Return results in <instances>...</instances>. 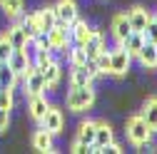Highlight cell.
Listing matches in <instances>:
<instances>
[{
    "mask_svg": "<svg viewBox=\"0 0 157 154\" xmlns=\"http://www.w3.org/2000/svg\"><path fill=\"white\" fill-rule=\"evenodd\" d=\"M105 47H107V45H105V37H102V32L92 28V32H90V37H87V42L82 45V50L87 52V60H92V57H95L97 52H102Z\"/></svg>",
    "mask_w": 157,
    "mask_h": 154,
    "instance_id": "15",
    "label": "cell"
},
{
    "mask_svg": "<svg viewBox=\"0 0 157 154\" xmlns=\"http://www.w3.org/2000/svg\"><path fill=\"white\" fill-rule=\"evenodd\" d=\"M155 15H157V13H155Z\"/></svg>",
    "mask_w": 157,
    "mask_h": 154,
    "instance_id": "36",
    "label": "cell"
},
{
    "mask_svg": "<svg viewBox=\"0 0 157 154\" xmlns=\"http://www.w3.org/2000/svg\"><path fill=\"white\" fill-rule=\"evenodd\" d=\"M95 127H97V122H80V127H77V142H82V144H92L95 142Z\"/></svg>",
    "mask_w": 157,
    "mask_h": 154,
    "instance_id": "24",
    "label": "cell"
},
{
    "mask_svg": "<svg viewBox=\"0 0 157 154\" xmlns=\"http://www.w3.org/2000/svg\"><path fill=\"white\" fill-rule=\"evenodd\" d=\"M155 67H157V65H155Z\"/></svg>",
    "mask_w": 157,
    "mask_h": 154,
    "instance_id": "35",
    "label": "cell"
},
{
    "mask_svg": "<svg viewBox=\"0 0 157 154\" xmlns=\"http://www.w3.org/2000/svg\"><path fill=\"white\" fill-rule=\"evenodd\" d=\"M10 52H13V45L8 42V37H5V35H0V62H8Z\"/></svg>",
    "mask_w": 157,
    "mask_h": 154,
    "instance_id": "31",
    "label": "cell"
},
{
    "mask_svg": "<svg viewBox=\"0 0 157 154\" xmlns=\"http://www.w3.org/2000/svg\"><path fill=\"white\" fill-rule=\"evenodd\" d=\"M33 40H35V45L40 47V50H52V45H50V37H48V32H45V30H40V32H37V35L33 37Z\"/></svg>",
    "mask_w": 157,
    "mask_h": 154,
    "instance_id": "32",
    "label": "cell"
},
{
    "mask_svg": "<svg viewBox=\"0 0 157 154\" xmlns=\"http://www.w3.org/2000/svg\"><path fill=\"white\" fill-rule=\"evenodd\" d=\"M125 134H127V139H130L135 147H140L142 142L152 139L155 132L147 127V122L140 117V114H132V117H127V122H125Z\"/></svg>",
    "mask_w": 157,
    "mask_h": 154,
    "instance_id": "2",
    "label": "cell"
},
{
    "mask_svg": "<svg viewBox=\"0 0 157 154\" xmlns=\"http://www.w3.org/2000/svg\"><path fill=\"white\" fill-rule=\"evenodd\" d=\"M130 62H132V57H130V52H127L122 45H117L115 50H110V75H112V77L127 75Z\"/></svg>",
    "mask_w": 157,
    "mask_h": 154,
    "instance_id": "3",
    "label": "cell"
},
{
    "mask_svg": "<svg viewBox=\"0 0 157 154\" xmlns=\"http://www.w3.org/2000/svg\"><path fill=\"white\" fill-rule=\"evenodd\" d=\"M17 82H20V77L13 72V67H10L8 62H0V90H3V87L15 90V87H17Z\"/></svg>",
    "mask_w": 157,
    "mask_h": 154,
    "instance_id": "23",
    "label": "cell"
},
{
    "mask_svg": "<svg viewBox=\"0 0 157 154\" xmlns=\"http://www.w3.org/2000/svg\"><path fill=\"white\" fill-rule=\"evenodd\" d=\"M40 127H45L50 134H60L65 129V114H63V109L55 107V105H50L48 112L43 114V119H40Z\"/></svg>",
    "mask_w": 157,
    "mask_h": 154,
    "instance_id": "4",
    "label": "cell"
},
{
    "mask_svg": "<svg viewBox=\"0 0 157 154\" xmlns=\"http://www.w3.org/2000/svg\"><path fill=\"white\" fill-rule=\"evenodd\" d=\"M90 32H92V28L87 25V20H82L80 15L75 17V20L70 23V45H85L87 42V37H90Z\"/></svg>",
    "mask_w": 157,
    "mask_h": 154,
    "instance_id": "8",
    "label": "cell"
},
{
    "mask_svg": "<svg viewBox=\"0 0 157 154\" xmlns=\"http://www.w3.org/2000/svg\"><path fill=\"white\" fill-rule=\"evenodd\" d=\"M3 35L8 37V42L13 45V50H23V47H25V42H28V35H25V30H23V25H20V23H13Z\"/></svg>",
    "mask_w": 157,
    "mask_h": 154,
    "instance_id": "14",
    "label": "cell"
},
{
    "mask_svg": "<svg viewBox=\"0 0 157 154\" xmlns=\"http://www.w3.org/2000/svg\"><path fill=\"white\" fill-rule=\"evenodd\" d=\"M70 67H72V72H70V87H82V85L95 82L85 65H70Z\"/></svg>",
    "mask_w": 157,
    "mask_h": 154,
    "instance_id": "20",
    "label": "cell"
},
{
    "mask_svg": "<svg viewBox=\"0 0 157 154\" xmlns=\"http://www.w3.org/2000/svg\"><path fill=\"white\" fill-rule=\"evenodd\" d=\"M20 25H23V30H25V35H28V40H33V37L40 32V17H37V10L23 15V17H20Z\"/></svg>",
    "mask_w": 157,
    "mask_h": 154,
    "instance_id": "21",
    "label": "cell"
},
{
    "mask_svg": "<svg viewBox=\"0 0 157 154\" xmlns=\"http://www.w3.org/2000/svg\"><path fill=\"white\" fill-rule=\"evenodd\" d=\"M48 37H50L52 52H57V50H67V47H70V25H65V23H55V28L48 30Z\"/></svg>",
    "mask_w": 157,
    "mask_h": 154,
    "instance_id": "5",
    "label": "cell"
},
{
    "mask_svg": "<svg viewBox=\"0 0 157 154\" xmlns=\"http://www.w3.org/2000/svg\"><path fill=\"white\" fill-rule=\"evenodd\" d=\"M137 60H140L142 67L155 70V65H157V45L155 42H145L140 47V52H137Z\"/></svg>",
    "mask_w": 157,
    "mask_h": 154,
    "instance_id": "16",
    "label": "cell"
},
{
    "mask_svg": "<svg viewBox=\"0 0 157 154\" xmlns=\"http://www.w3.org/2000/svg\"><path fill=\"white\" fill-rule=\"evenodd\" d=\"M70 152H75V154H85V152H90V144H82V142H72L70 144Z\"/></svg>",
    "mask_w": 157,
    "mask_h": 154,
    "instance_id": "34",
    "label": "cell"
},
{
    "mask_svg": "<svg viewBox=\"0 0 157 154\" xmlns=\"http://www.w3.org/2000/svg\"><path fill=\"white\" fill-rule=\"evenodd\" d=\"M120 45H122V47H125V50L130 52V57H137L140 47L145 45V35H142V32H135V30H132V32H130V35L125 37V40H122Z\"/></svg>",
    "mask_w": 157,
    "mask_h": 154,
    "instance_id": "22",
    "label": "cell"
},
{
    "mask_svg": "<svg viewBox=\"0 0 157 154\" xmlns=\"http://www.w3.org/2000/svg\"><path fill=\"white\" fill-rule=\"evenodd\" d=\"M95 100H97V92H95V87L90 82V85H82V87H70L67 97H65V105H67L70 112H87L95 105Z\"/></svg>",
    "mask_w": 157,
    "mask_h": 154,
    "instance_id": "1",
    "label": "cell"
},
{
    "mask_svg": "<svg viewBox=\"0 0 157 154\" xmlns=\"http://www.w3.org/2000/svg\"><path fill=\"white\" fill-rule=\"evenodd\" d=\"M20 82H23V92H25V97L28 94H40V92H48V85L43 80V75L37 67H33L25 77H20Z\"/></svg>",
    "mask_w": 157,
    "mask_h": 154,
    "instance_id": "6",
    "label": "cell"
},
{
    "mask_svg": "<svg viewBox=\"0 0 157 154\" xmlns=\"http://www.w3.org/2000/svg\"><path fill=\"white\" fill-rule=\"evenodd\" d=\"M0 107L8 109V112L15 107V97H13V90H10V87H3V90H0Z\"/></svg>",
    "mask_w": 157,
    "mask_h": 154,
    "instance_id": "30",
    "label": "cell"
},
{
    "mask_svg": "<svg viewBox=\"0 0 157 154\" xmlns=\"http://www.w3.org/2000/svg\"><path fill=\"white\" fill-rule=\"evenodd\" d=\"M50 102H48V94L40 92V94H28V114H30V119L35 122H40L43 119V114L48 112Z\"/></svg>",
    "mask_w": 157,
    "mask_h": 154,
    "instance_id": "9",
    "label": "cell"
},
{
    "mask_svg": "<svg viewBox=\"0 0 157 154\" xmlns=\"http://www.w3.org/2000/svg\"><path fill=\"white\" fill-rule=\"evenodd\" d=\"M110 142H115L112 127H110L107 122H97V127H95V142H92V144H97V147H100V152H102V147H107Z\"/></svg>",
    "mask_w": 157,
    "mask_h": 154,
    "instance_id": "19",
    "label": "cell"
},
{
    "mask_svg": "<svg viewBox=\"0 0 157 154\" xmlns=\"http://www.w3.org/2000/svg\"><path fill=\"white\" fill-rule=\"evenodd\" d=\"M125 15H127V23H130V28H132L135 32H142L152 13H150L147 8H142V5H135V8H130Z\"/></svg>",
    "mask_w": 157,
    "mask_h": 154,
    "instance_id": "12",
    "label": "cell"
},
{
    "mask_svg": "<svg viewBox=\"0 0 157 154\" xmlns=\"http://www.w3.org/2000/svg\"><path fill=\"white\" fill-rule=\"evenodd\" d=\"M8 127H10V112L0 107V134H3Z\"/></svg>",
    "mask_w": 157,
    "mask_h": 154,
    "instance_id": "33",
    "label": "cell"
},
{
    "mask_svg": "<svg viewBox=\"0 0 157 154\" xmlns=\"http://www.w3.org/2000/svg\"><path fill=\"white\" fill-rule=\"evenodd\" d=\"M67 60H70V65H85L87 62V52L80 45H70L67 47Z\"/></svg>",
    "mask_w": 157,
    "mask_h": 154,
    "instance_id": "28",
    "label": "cell"
},
{
    "mask_svg": "<svg viewBox=\"0 0 157 154\" xmlns=\"http://www.w3.org/2000/svg\"><path fill=\"white\" fill-rule=\"evenodd\" d=\"M52 137H55V134H50L45 127H40V129L33 134V149H37V152H52L55 149Z\"/></svg>",
    "mask_w": 157,
    "mask_h": 154,
    "instance_id": "17",
    "label": "cell"
},
{
    "mask_svg": "<svg viewBox=\"0 0 157 154\" xmlns=\"http://www.w3.org/2000/svg\"><path fill=\"white\" fill-rule=\"evenodd\" d=\"M92 62H95V67H97L100 75H110V50L105 47L102 52H97V55L92 57Z\"/></svg>",
    "mask_w": 157,
    "mask_h": 154,
    "instance_id": "27",
    "label": "cell"
},
{
    "mask_svg": "<svg viewBox=\"0 0 157 154\" xmlns=\"http://www.w3.org/2000/svg\"><path fill=\"white\" fill-rule=\"evenodd\" d=\"M140 117L147 122V127H150L152 132H157V97H147V100H145Z\"/></svg>",
    "mask_w": 157,
    "mask_h": 154,
    "instance_id": "18",
    "label": "cell"
},
{
    "mask_svg": "<svg viewBox=\"0 0 157 154\" xmlns=\"http://www.w3.org/2000/svg\"><path fill=\"white\" fill-rule=\"evenodd\" d=\"M0 8L8 17H20L23 8H25V0H0Z\"/></svg>",
    "mask_w": 157,
    "mask_h": 154,
    "instance_id": "26",
    "label": "cell"
},
{
    "mask_svg": "<svg viewBox=\"0 0 157 154\" xmlns=\"http://www.w3.org/2000/svg\"><path fill=\"white\" fill-rule=\"evenodd\" d=\"M8 65L13 67V72L17 77H25L30 70H33V60H30V55L25 50H13L10 57H8Z\"/></svg>",
    "mask_w": 157,
    "mask_h": 154,
    "instance_id": "7",
    "label": "cell"
},
{
    "mask_svg": "<svg viewBox=\"0 0 157 154\" xmlns=\"http://www.w3.org/2000/svg\"><path fill=\"white\" fill-rule=\"evenodd\" d=\"M52 8H55V17H57V23L70 25L75 17H77V3H75V0H57Z\"/></svg>",
    "mask_w": 157,
    "mask_h": 154,
    "instance_id": "11",
    "label": "cell"
},
{
    "mask_svg": "<svg viewBox=\"0 0 157 154\" xmlns=\"http://www.w3.org/2000/svg\"><path fill=\"white\" fill-rule=\"evenodd\" d=\"M110 30H112V37L117 40V45H120L125 37L132 32V28H130V23H127V15H125V13H117V15L112 17V23H110Z\"/></svg>",
    "mask_w": 157,
    "mask_h": 154,
    "instance_id": "13",
    "label": "cell"
},
{
    "mask_svg": "<svg viewBox=\"0 0 157 154\" xmlns=\"http://www.w3.org/2000/svg\"><path fill=\"white\" fill-rule=\"evenodd\" d=\"M37 70H40L43 80H45V85H48V92L60 85V80H63V67H60V62H57V60H50L48 65L37 67Z\"/></svg>",
    "mask_w": 157,
    "mask_h": 154,
    "instance_id": "10",
    "label": "cell"
},
{
    "mask_svg": "<svg viewBox=\"0 0 157 154\" xmlns=\"http://www.w3.org/2000/svg\"><path fill=\"white\" fill-rule=\"evenodd\" d=\"M142 35H145V42H155V45H157V15H155V13L150 15V20H147Z\"/></svg>",
    "mask_w": 157,
    "mask_h": 154,
    "instance_id": "29",
    "label": "cell"
},
{
    "mask_svg": "<svg viewBox=\"0 0 157 154\" xmlns=\"http://www.w3.org/2000/svg\"><path fill=\"white\" fill-rule=\"evenodd\" d=\"M37 17H40V30H50V28H55V23H57V17H55V8L52 5H48V8H43V10H37Z\"/></svg>",
    "mask_w": 157,
    "mask_h": 154,
    "instance_id": "25",
    "label": "cell"
}]
</instances>
